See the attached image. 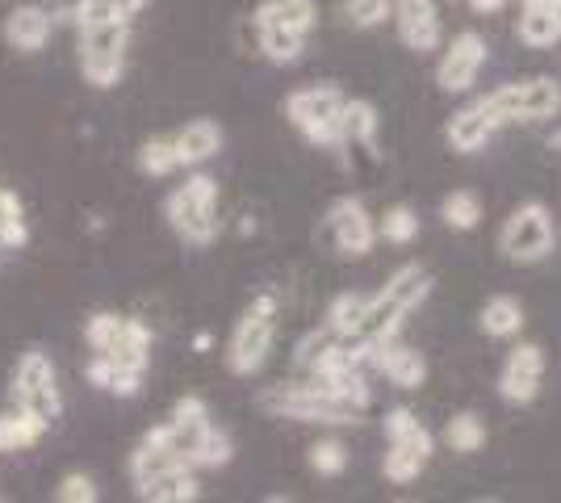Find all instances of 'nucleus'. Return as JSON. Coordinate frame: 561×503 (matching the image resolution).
I'll list each match as a JSON object with an SVG mask.
<instances>
[{"label":"nucleus","mask_w":561,"mask_h":503,"mask_svg":"<svg viewBox=\"0 0 561 503\" xmlns=\"http://www.w3.org/2000/svg\"><path fill=\"white\" fill-rule=\"evenodd\" d=\"M168 420L181 428V436H185V445L197 436V432L206 428V424H214L210 420V403L202 399V395H181L176 403H172V411H168Z\"/></svg>","instance_id":"32"},{"label":"nucleus","mask_w":561,"mask_h":503,"mask_svg":"<svg viewBox=\"0 0 561 503\" xmlns=\"http://www.w3.org/2000/svg\"><path fill=\"white\" fill-rule=\"evenodd\" d=\"M440 218H445L453 231H473V227L482 222V202H478V193H469V190L448 193L445 206H440Z\"/></svg>","instance_id":"35"},{"label":"nucleus","mask_w":561,"mask_h":503,"mask_svg":"<svg viewBox=\"0 0 561 503\" xmlns=\"http://www.w3.org/2000/svg\"><path fill=\"white\" fill-rule=\"evenodd\" d=\"M374 144H377V110L369 101H348L344 105V147L374 151Z\"/></svg>","instance_id":"31"},{"label":"nucleus","mask_w":561,"mask_h":503,"mask_svg":"<svg viewBox=\"0 0 561 503\" xmlns=\"http://www.w3.org/2000/svg\"><path fill=\"white\" fill-rule=\"evenodd\" d=\"M273 340H277V294L264 289V294L252 298V307L239 315L231 340H227V369L234 378L260 374L268 365Z\"/></svg>","instance_id":"3"},{"label":"nucleus","mask_w":561,"mask_h":503,"mask_svg":"<svg viewBox=\"0 0 561 503\" xmlns=\"http://www.w3.org/2000/svg\"><path fill=\"white\" fill-rule=\"evenodd\" d=\"M135 164L147 181H168V176H176L181 172V156H176V144H172V135H151V139H142L139 151H135Z\"/></svg>","instance_id":"23"},{"label":"nucleus","mask_w":561,"mask_h":503,"mask_svg":"<svg viewBox=\"0 0 561 503\" xmlns=\"http://www.w3.org/2000/svg\"><path fill=\"white\" fill-rule=\"evenodd\" d=\"M482 64H486V38L466 30V34H457V38L448 43L445 55H440L436 84H440L445 93H466L469 84L478 80V72H482Z\"/></svg>","instance_id":"12"},{"label":"nucleus","mask_w":561,"mask_h":503,"mask_svg":"<svg viewBox=\"0 0 561 503\" xmlns=\"http://www.w3.org/2000/svg\"><path fill=\"white\" fill-rule=\"evenodd\" d=\"M515 34H519V43H528V47H553L561 38L558 13H553V9H540V4H524Z\"/></svg>","instance_id":"27"},{"label":"nucleus","mask_w":561,"mask_h":503,"mask_svg":"<svg viewBox=\"0 0 561 503\" xmlns=\"http://www.w3.org/2000/svg\"><path fill=\"white\" fill-rule=\"evenodd\" d=\"M377 222L374 215L356 202V197H340L323 218V240L340 252V256H369L377 243Z\"/></svg>","instance_id":"11"},{"label":"nucleus","mask_w":561,"mask_h":503,"mask_svg":"<svg viewBox=\"0 0 561 503\" xmlns=\"http://www.w3.org/2000/svg\"><path fill=\"white\" fill-rule=\"evenodd\" d=\"M394 13V0H344V18L356 30H374Z\"/></svg>","instance_id":"40"},{"label":"nucleus","mask_w":561,"mask_h":503,"mask_svg":"<svg viewBox=\"0 0 561 503\" xmlns=\"http://www.w3.org/2000/svg\"><path fill=\"white\" fill-rule=\"evenodd\" d=\"M394 25L398 38L411 50H436L440 47V18L436 0H394Z\"/></svg>","instance_id":"17"},{"label":"nucleus","mask_w":561,"mask_h":503,"mask_svg":"<svg viewBox=\"0 0 561 503\" xmlns=\"http://www.w3.org/2000/svg\"><path fill=\"white\" fill-rule=\"evenodd\" d=\"M176 470H193V461H188V445L181 428L172 420H164V424H156L139 436V445L130 449V461H126V475H130L135 495H142L151 482L168 479Z\"/></svg>","instance_id":"7"},{"label":"nucleus","mask_w":561,"mask_h":503,"mask_svg":"<svg viewBox=\"0 0 561 503\" xmlns=\"http://www.w3.org/2000/svg\"><path fill=\"white\" fill-rule=\"evenodd\" d=\"M499 126H503V118L494 114V105L482 96V101H473V105L453 114V122H448V144H453V151L469 156V151L491 144V135Z\"/></svg>","instance_id":"16"},{"label":"nucleus","mask_w":561,"mask_h":503,"mask_svg":"<svg viewBox=\"0 0 561 503\" xmlns=\"http://www.w3.org/2000/svg\"><path fill=\"white\" fill-rule=\"evenodd\" d=\"M365 315H369V298L365 294H340V298H331L328 307V332L356 340L360 328H365Z\"/></svg>","instance_id":"25"},{"label":"nucleus","mask_w":561,"mask_h":503,"mask_svg":"<svg viewBox=\"0 0 561 503\" xmlns=\"http://www.w3.org/2000/svg\"><path fill=\"white\" fill-rule=\"evenodd\" d=\"M260 408L268 411V415H277V420L331 424V428H340V424H356V415H360L352 403L335 399V395H328L323 386H314V382L273 386V390H264V395H260Z\"/></svg>","instance_id":"6"},{"label":"nucleus","mask_w":561,"mask_h":503,"mask_svg":"<svg viewBox=\"0 0 561 503\" xmlns=\"http://www.w3.org/2000/svg\"><path fill=\"white\" fill-rule=\"evenodd\" d=\"M147 0H76V25H101V22H135Z\"/></svg>","instance_id":"24"},{"label":"nucleus","mask_w":561,"mask_h":503,"mask_svg":"<svg viewBox=\"0 0 561 503\" xmlns=\"http://www.w3.org/2000/svg\"><path fill=\"white\" fill-rule=\"evenodd\" d=\"M540 378H545V353L537 344H519L507 357V369L499 378V395L507 403H533L540 390Z\"/></svg>","instance_id":"14"},{"label":"nucleus","mask_w":561,"mask_h":503,"mask_svg":"<svg viewBox=\"0 0 561 503\" xmlns=\"http://www.w3.org/2000/svg\"><path fill=\"white\" fill-rule=\"evenodd\" d=\"M369 365L377 374H386L402 390H420L427 378V361L415 348H402L394 340H369Z\"/></svg>","instance_id":"15"},{"label":"nucleus","mask_w":561,"mask_h":503,"mask_svg":"<svg viewBox=\"0 0 561 503\" xmlns=\"http://www.w3.org/2000/svg\"><path fill=\"white\" fill-rule=\"evenodd\" d=\"M55 500L59 503H96L101 500V491H96V482L89 479L84 470H71V475H64L59 487H55Z\"/></svg>","instance_id":"41"},{"label":"nucleus","mask_w":561,"mask_h":503,"mask_svg":"<svg viewBox=\"0 0 561 503\" xmlns=\"http://www.w3.org/2000/svg\"><path fill=\"white\" fill-rule=\"evenodd\" d=\"M47 432H50L47 415L9 403V411H0V454H25V449H34Z\"/></svg>","instance_id":"20"},{"label":"nucleus","mask_w":561,"mask_h":503,"mask_svg":"<svg viewBox=\"0 0 561 503\" xmlns=\"http://www.w3.org/2000/svg\"><path fill=\"white\" fill-rule=\"evenodd\" d=\"M126 50H130V22L80 25V76L96 93H110L126 76Z\"/></svg>","instance_id":"5"},{"label":"nucleus","mask_w":561,"mask_h":503,"mask_svg":"<svg viewBox=\"0 0 561 503\" xmlns=\"http://www.w3.org/2000/svg\"><path fill=\"white\" fill-rule=\"evenodd\" d=\"M310 470H314L319 479H340V475L348 470V449H344V441H335V436L314 441V445H310Z\"/></svg>","instance_id":"36"},{"label":"nucleus","mask_w":561,"mask_h":503,"mask_svg":"<svg viewBox=\"0 0 561 503\" xmlns=\"http://www.w3.org/2000/svg\"><path fill=\"white\" fill-rule=\"evenodd\" d=\"M260 38V55L268 59V64H277V68H289V64H298L306 55V34H294V30H256Z\"/></svg>","instance_id":"29"},{"label":"nucleus","mask_w":561,"mask_h":503,"mask_svg":"<svg viewBox=\"0 0 561 503\" xmlns=\"http://www.w3.org/2000/svg\"><path fill=\"white\" fill-rule=\"evenodd\" d=\"M445 441L457 449V454H478V449L486 445V428H482L478 415L461 411V415H453V420L445 424Z\"/></svg>","instance_id":"37"},{"label":"nucleus","mask_w":561,"mask_h":503,"mask_svg":"<svg viewBox=\"0 0 561 503\" xmlns=\"http://www.w3.org/2000/svg\"><path fill=\"white\" fill-rule=\"evenodd\" d=\"M423 466H427V457L415 454V449H402V445H390V454L381 461V475L398 487H407V482H415L423 475Z\"/></svg>","instance_id":"38"},{"label":"nucleus","mask_w":561,"mask_h":503,"mask_svg":"<svg viewBox=\"0 0 561 503\" xmlns=\"http://www.w3.org/2000/svg\"><path fill=\"white\" fill-rule=\"evenodd\" d=\"M252 25L256 30H294V34H306L319 25V4L314 0H260L256 13H252Z\"/></svg>","instance_id":"19"},{"label":"nucleus","mask_w":561,"mask_h":503,"mask_svg":"<svg viewBox=\"0 0 561 503\" xmlns=\"http://www.w3.org/2000/svg\"><path fill=\"white\" fill-rule=\"evenodd\" d=\"M151 348H156L151 328L142 319H135V315H126V328L117 335L114 353H105V357H114V365L122 374H147L151 369Z\"/></svg>","instance_id":"21"},{"label":"nucleus","mask_w":561,"mask_h":503,"mask_svg":"<svg viewBox=\"0 0 561 503\" xmlns=\"http://www.w3.org/2000/svg\"><path fill=\"white\" fill-rule=\"evenodd\" d=\"M0 252H4V243H0Z\"/></svg>","instance_id":"47"},{"label":"nucleus","mask_w":561,"mask_h":503,"mask_svg":"<svg viewBox=\"0 0 561 503\" xmlns=\"http://www.w3.org/2000/svg\"><path fill=\"white\" fill-rule=\"evenodd\" d=\"M499 243H503V252L519 264L545 261V256L553 252V218H549V210H545L540 202H528V206H519V210L507 218Z\"/></svg>","instance_id":"10"},{"label":"nucleus","mask_w":561,"mask_h":503,"mask_svg":"<svg viewBox=\"0 0 561 503\" xmlns=\"http://www.w3.org/2000/svg\"><path fill=\"white\" fill-rule=\"evenodd\" d=\"M193 348H197V353H210V348H214V335L210 332H197V335H193Z\"/></svg>","instance_id":"44"},{"label":"nucleus","mask_w":561,"mask_h":503,"mask_svg":"<svg viewBox=\"0 0 561 503\" xmlns=\"http://www.w3.org/2000/svg\"><path fill=\"white\" fill-rule=\"evenodd\" d=\"M139 500H151V503H193V500H202L197 470H176V475H168V479L151 482Z\"/></svg>","instance_id":"30"},{"label":"nucleus","mask_w":561,"mask_h":503,"mask_svg":"<svg viewBox=\"0 0 561 503\" xmlns=\"http://www.w3.org/2000/svg\"><path fill=\"white\" fill-rule=\"evenodd\" d=\"M114 378H117V365L114 357H105V353H93V361L84 365V382L93 386V390H114Z\"/></svg>","instance_id":"42"},{"label":"nucleus","mask_w":561,"mask_h":503,"mask_svg":"<svg viewBox=\"0 0 561 503\" xmlns=\"http://www.w3.org/2000/svg\"><path fill=\"white\" fill-rule=\"evenodd\" d=\"M427 289H432L427 268L402 264L394 277L386 282V289H381L377 298H369V315H365V328H360L356 340H394L398 328H402V319L427 298Z\"/></svg>","instance_id":"4"},{"label":"nucleus","mask_w":561,"mask_h":503,"mask_svg":"<svg viewBox=\"0 0 561 503\" xmlns=\"http://www.w3.org/2000/svg\"><path fill=\"white\" fill-rule=\"evenodd\" d=\"M188 461H193V470H222V466H231L234 461L231 432L218 428V424H206V428L188 441Z\"/></svg>","instance_id":"22"},{"label":"nucleus","mask_w":561,"mask_h":503,"mask_svg":"<svg viewBox=\"0 0 561 503\" xmlns=\"http://www.w3.org/2000/svg\"><path fill=\"white\" fill-rule=\"evenodd\" d=\"M172 144H176L181 168H185V172H193V168L210 164L214 156L222 151L227 135H222V126H218L214 118H193V122H185L176 135H172Z\"/></svg>","instance_id":"18"},{"label":"nucleus","mask_w":561,"mask_h":503,"mask_svg":"<svg viewBox=\"0 0 561 503\" xmlns=\"http://www.w3.org/2000/svg\"><path fill=\"white\" fill-rule=\"evenodd\" d=\"M473 4V13H499V9H507V0H469Z\"/></svg>","instance_id":"43"},{"label":"nucleus","mask_w":561,"mask_h":503,"mask_svg":"<svg viewBox=\"0 0 561 503\" xmlns=\"http://www.w3.org/2000/svg\"><path fill=\"white\" fill-rule=\"evenodd\" d=\"M50 30H55V18H50L47 4L25 0V4H13L9 18L0 22V38L18 55H38L50 43Z\"/></svg>","instance_id":"13"},{"label":"nucleus","mask_w":561,"mask_h":503,"mask_svg":"<svg viewBox=\"0 0 561 503\" xmlns=\"http://www.w3.org/2000/svg\"><path fill=\"white\" fill-rule=\"evenodd\" d=\"M218 181L210 172L193 168L181 185H172L164 197V218L172 227V236L185 243V248H210L222 231V218H218Z\"/></svg>","instance_id":"1"},{"label":"nucleus","mask_w":561,"mask_h":503,"mask_svg":"<svg viewBox=\"0 0 561 503\" xmlns=\"http://www.w3.org/2000/svg\"><path fill=\"white\" fill-rule=\"evenodd\" d=\"M553 13H558V25H561V4H558V9H553Z\"/></svg>","instance_id":"46"},{"label":"nucleus","mask_w":561,"mask_h":503,"mask_svg":"<svg viewBox=\"0 0 561 503\" xmlns=\"http://www.w3.org/2000/svg\"><path fill=\"white\" fill-rule=\"evenodd\" d=\"M9 403L30 408L38 415H47L50 424L64 415V390H59V374H55V361L43 348H30L18 357L13 369V382H9Z\"/></svg>","instance_id":"8"},{"label":"nucleus","mask_w":561,"mask_h":503,"mask_svg":"<svg viewBox=\"0 0 561 503\" xmlns=\"http://www.w3.org/2000/svg\"><path fill=\"white\" fill-rule=\"evenodd\" d=\"M126 328V315L117 311H93L84 319V344L93 348V353H114L117 335Z\"/></svg>","instance_id":"33"},{"label":"nucleus","mask_w":561,"mask_h":503,"mask_svg":"<svg viewBox=\"0 0 561 503\" xmlns=\"http://www.w3.org/2000/svg\"><path fill=\"white\" fill-rule=\"evenodd\" d=\"M0 243H4V252H22L25 243H30V222H25L22 197L13 190H4V185H0Z\"/></svg>","instance_id":"26"},{"label":"nucleus","mask_w":561,"mask_h":503,"mask_svg":"<svg viewBox=\"0 0 561 503\" xmlns=\"http://www.w3.org/2000/svg\"><path fill=\"white\" fill-rule=\"evenodd\" d=\"M377 231H381L386 243H411L420 236V218H415L411 206H390V210L381 215V222H377Z\"/></svg>","instance_id":"39"},{"label":"nucleus","mask_w":561,"mask_h":503,"mask_svg":"<svg viewBox=\"0 0 561 503\" xmlns=\"http://www.w3.org/2000/svg\"><path fill=\"white\" fill-rule=\"evenodd\" d=\"M344 105L348 96L335 84H306L285 96V118L310 147L335 151L344 147Z\"/></svg>","instance_id":"2"},{"label":"nucleus","mask_w":561,"mask_h":503,"mask_svg":"<svg viewBox=\"0 0 561 503\" xmlns=\"http://www.w3.org/2000/svg\"><path fill=\"white\" fill-rule=\"evenodd\" d=\"M524 4H540V9H558L561 0H524Z\"/></svg>","instance_id":"45"},{"label":"nucleus","mask_w":561,"mask_h":503,"mask_svg":"<svg viewBox=\"0 0 561 503\" xmlns=\"http://www.w3.org/2000/svg\"><path fill=\"white\" fill-rule=\"evenodd\" d=\"M386 436H390V445H402V449H415V454L432 457V432L423 428L407 408H394L386 415Z\"/></svg>","instance_id":"28"},{"label":"nucleus","mask_w":561,"mask_h":503,"mask_svg":"<svg viewBox=\"0 0 561 503\" xmlns=\"http://www.w3.org/2000/svg\"><path fill=\"white\" fill-rule=\"evenodd\" d=\"M494 105V114L507 122H545L558 118L561 110V84L553 76H533V80H515V84H503L486 96Z\"/></svg>","instance_id":"9"},{"label":"nucleus","mask_w":561,"mask_h":503,"mask_svg":"<svg viewBox=\"0 0 561 503\" xmlns=\"http://www.w3.org/2000/svg\"><path fill=\"white\" fill-rule=\"evenodd\" d=\"M482 328H486V335L507 340V335H515L524 328V307L515 298H491L486 311H482Z\"/></svg>","instance_id":"34"}]
</instances>
